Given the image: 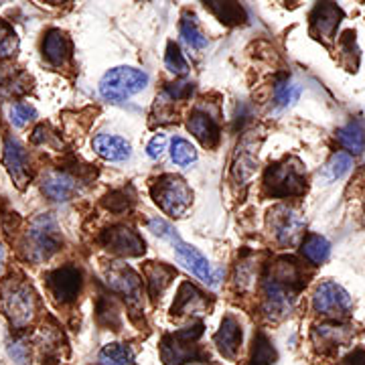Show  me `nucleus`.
<instances>
[{"label":"nucleus","instance_id":"nucleus-1","mask_svg":"<svg viewBox=\"0 0 365 365\" xmlns=\"http://www.w3.org/2000/svg\"><path fill=\"white\" fill-rule=\"evenodd\" d=\"M304 270L290 256L278 258L264 278V313L270 321H280L290 314L299 292L304 288Z\"/></svg>","mask_w":365,"mask_h":365},{"label":"nucleus","instance_id":"nucleus-2","mask_svg":"<svg viewBox=\"0 0 365 365\" xmlns=\"http://www.w3.org/2000/svg\"><path fill=\"white\" fill-rule=\"evenodd\" d=\"M63 244V235L59 230V223L51 213H41L35 220H31L23 237V256L33 264L49 260L55 256Z\"/></svg>","mask_w":365,"mask_h":365},{"label":"nucleus","instance_id":"nucleus-3","mask_svg":"<svg viewBox=\"0 0 365 365\" xmlns=\"http://www.w3.org/2000/svg\"><path fill=\"white\" fill-rule=\"evenodd\" d=\"M39 299L33 287L23 278H6L0 284V311L16 329L26 327L37 314Z\"/></svg>","mask_w":365,"mask_h":365},{"label":"nucleus","instance_id":"nucleus-4","mask_svg":"<svg viewBox=\"0 0 365 365\" xmlns=\"http://www.w3.org/2000/svg\"><path fill=\"white\" fill-rule=\"evenodd\" d=\"M266 193L280 199L300 197L307 193V175L299 158L287 157L272 163L264 173Z\"/></svg>","mask_w":365,"mask_h":365},{"label":"nucleus","instance_id":"nucleus-5","mask_svg":"<svg viewBox=\"0 0 365 365\" xmlns=\"http://www.w3.org/2000/svg\"><path fill=\"white\" fill-rule=\"evenodd\" d=\"M201 335H203V325L201 323L165 335L163 341H160L163 364L187 365L191 364V361H207L209 355L197 345V341L201 339Z\"/></svg>","mask_w":365,"mask_h":365},{"label":"nucleus","instance_id":"nucleus-6","mask_svg":"<svg viewBox=\"0 0 365 365\" xmlns=\"http://www.w3.org/2000/svg\"><path fill=\"white\" fill-rule=\"evenodd\" d=\"M150 195L158 207L170 217H182L193 203L191 187L179 175H170V173L158 177L157 181L153 182Z\"/></svg>","mask_w":365,"mask_h":365},{"label":"nucleus","instance_id":"nucleus-7","mask_svg":"<svg viewBox=\"0 0 365 365\" xmlns=\"http://www.w3.org/2000/svg\"><path fill=\"white\" fill-rule=\"evenodd\" d=\"M146 86H148V76L143 69L120 66L106 71L104 78L100 79V96L106 102L120 104L132 96L140 93Z\"/></svg>","mask_w":365,"mask_h":365},{"label":"nucleus","instance_id":"nucleus-8","mask_svg":"<svg viewBox=\"0 0 365 365\" xmlns=\"http://www.w3.org/2000/svg\"><path fill=\"white\" fill-rule=\"evenodd\" d=\"M268 230L280 246H297L304 234V215L297 207L276 205L268 211Z\"/></svg>","mask_w":365,"mask_h":365},{"label":"nucleus","instance_id":"nucleus-9","mask_svg":"<svg viewBox=\"0 0 365 365\" xmlns=\"http://www.w3.org/2000/svg\"><path fill=\"white\" fill-rule=\"evenodd\" d=\"M313 309L314 313L325 317V319L341 321L351 314L353 300L345 288L339 287L333 280H327V282H321L314 290Z\"/></svg>","mask_w":365,"mask_h":365},{"label":"nucleus","instance_id":"nucleus-10","mask_svg":"<svg viewBox=\"0 0 365 365\" xmlns=\"http://www.w3.org/2000/svg\"><path fill=\"white\" fill-rule=\"evenodd\" d=\"M345 19V13L337 2L333 0H319L314 9L309 14V31L311 37L321 41L323 45H331L335 41L337 29L341 21Z\"/></svg>","mask_w":365,"mask_h":365},{"label":"nucleus","instance_id":"nucleus-11","mask_svg":"<svg viewBox=\"0 0 365 365\" xmlns=\"http://www.w3.org/2000/svg\"><path fill=\"white\" fill-rule=\"evenodd\" d=\"M106 282L114 292L126 300L128 307H138L143 302V280L128 266L124 264L106 266Z\"/></svg>","mask_w":365,"mask_h":365},{"label":"nucleus","instance_id":"nucleus-12","mask_svg":"<svg viewBox=\"0 0 365 365\" xmlns=\"http://www.w3.org/2000/svg\"><path fill=\"white\" fill-rule=\"evenodd\" d=\"M102 244L110 252L124 256V258H138L146 250L143 237L128 225H114V227L106 230L102 234Z\"/></svg>","mask_w":365,"mask_h":365},{"label":"nucleus","instance_id":"nucleus-13","mask_svg":"<svg viewBox=\"0 0 365 365\" xmlns=\"http://www.w3.org/2000/svg\"><path fill=\"white\" fill-rule=\"evenodd\" d=\"M47 287L59 302H73L81 290V272L76 266H61L47 274Z\"/></svg>","mask_w":365,"mask_h":365},{"label":"nucleus","instance_id":"nucleus-14","mask_svg":"<svg viewBox=\"0 0 365 365\" xmlns=\"http://www.w3.org/2000/svg\"><path fill=\"white\" fill-rule=\"evenodd\" d=\"M173 248H175V254L181 260V264H185V268L195 274L203 284H207L211 288L217 287V280H215L213 270H211V264H209L207 258L199 250L189 246V244H185L182 240H179Z\"/></svg>","mask_w":365,"mask_h":365},{"label":"nucleus","instance_id":"nucleus-15","mask_svg":"<svg viewBox=\"0 0 365 365\" xmlns=\"http://www.w3.org/2000/svg\"><path fill=\"white\" fill-rule=\"evenodd\" d=\"M4 167L9 170L11 179L19 189H25V185L29 182V155H26L25 146L19 143L16 138H6L4 143Z\"/></svg>","mask_w":365,"mask_h":365},{"label":"nucleus","instance_id":"nucleus-16","mask_svg":"<svg viewBox=\"0 0 365 365\" xmlns=\"http://www.w3.org/2000/svg\"><path fill=\"white\" fill-rule=\"evenodd\" d=\"M41 191L49 197L51 201H69L79 193V182L76 177L63 170H49L43 181H41Z\"/></svg>","mask_w":365,"mask_h":365},{"label":"nucleus","instance_id":"nucleus-17","mask_svg":"<svg viewBox=\"0 0 365 365\" xmlns=\"http://www.w3.org/2000/svg\"><path fill=\"white\" fill-rule=\"evenodd\" d=\"M73 53L71 39L67 37L66 31L61 29H49L45 33L43 39V57L47 59V63L53 67H63L69 63Z\"/></svg>","mask_w":365,"mask_h":365},{"label":"nucleus","instance_id":"nucleus-18","mask_svg":"<svg viewBox=\"0 0 365 365\" xmlns=\"http://www.w3.org/2000/svg\"><path fill=\"white\" fill-rule=\"evenodd\" d=\"M256 163H258V144L252 136H244L242 143L235 148L234 167H232V175L235 181L242 185L250 181L256 170Z\"/></svg>","mask_w":365,"mask_h":365},{"label":"nucleus","instance_id":"nucleus-19","mask_svg":"<svg viewBox=\"0 0 365 365\" xmlns=\"http://www.w3.org/2000/svg\"><path fill=\"white\" fill-rule=\"evenodd\" d=\"M213 343H215V347L220 349L223 357L235 359V355L240 351V345H242V325H240V321L232 314L223 317L220 331L213 337Z\"/></svg>","mask_w":365,"mask_h":365},{"label":"nucleus","instance_id":"nucleus-20","mask_svg":"<svg viewBox=\"0 0 365 365\" xmlns=\"http://www.w3.org/2000/svg\"><path fill=\"white\" fill-rule=\"evenodd\" d=\"M187 128L189 132L195 136L199 143L203 146L213 148L215 144L220 143V126L215 122V118L207 114L205 110H193L189 114V122H187Z\"/></svg>","mask_w":365,"mask_h":365},{"label":"nucleus","instance_id":"nucleus-21","mask_svg":"<svg viewBox=\"0 0 365 365\" xmlns=\"http://www.w3.org/2000/svg\"><path fill=\"white\" fill-rule=\"evenodd\" d=\"M207 309V299L205 294L193 284L182 282L177 292V299L173 302L170 313L173 317H185V314H201Z\"/></svg>","mask_w":365,"mask_h":365},{"label":"nucleus","instance_id":"nucleus-22","mask_svg":"<svg viewBox=\"0 0 365 365\" xmlns=\"http://www.w3.org/2000/svg\"><path fill=\"white\" fill-rule=\"evenodd\" d=\"M201 2L225 26H242L248 21V13L240 0H201Z\"/></svg>","mask_w":365,"mask_h":365},{"label":"nucleus","instance_id":"nucleus-23","mask_svg":"<svg viewBox=\"0 0 365 365\" xmlns=\"http://www.w3.org/2000/svg\"><path fill=\"white\" fill-rule=\"evenodd\" d=\"M93 150L96 155L110 160V163H122L126 158H130L132 146L130 143H126L124 138L114 136V134H100L93 138Z\"/></svg>","mask_w":365,"mask_h":365},{"label":"nucleus","instance_id":"nucleus-24","mask_svg":"<svg viewBox=\"0 0 365 365\" xmlns=\"http://www.w3.org/2000/svg\"><path fill=\"white\" fill-rule=\"evenodd\" d=\"M144 276H146V284H148V294L153 299H160L163 292L170 287L173 278L177 276V270L163 262H150L146 266Z\"/></svg>","mask_w":365,"mask_h":365},{"label":"nucleus","instance_id":"nucleus-25","mask_svg":"<svg viewBox=\"0 0 365 365\" xmlns=\"http://www.w3.org/2000/svg\"><path fill=\"white\" fill-rule=\"evenodd\" d=\"M179 37L193 51H203L207 47V37H205V33L201 31V26L197 23L195 13H191V11H185L181 14V21H179Z\"/></svg>","mask_w":365,"mask_h":365},{"label":"nucleus","instance_id":"nucleus-26","mask_svg":"<svg viewBox=\"0 0 365 365\" xmlns=\"http://www.w3.org/2000/svg\"><path fill=\"white\" fill-rule=\"evenodd\" d=\"M335 136H337V140H339L341 146H343L345 150H349L351 155H361L365 150V130L359 122H349V124H345L343 128L337 130Z\"/></svg>","mask_w":365,"mask_h":365},{"label":"nucleus","instance_id":"nucleus-27","mask_svg":"<svg viewBox=\"0 0 365 365\" xmlns=\"http://www.w3.org/2000/svg\"><path fill=\"white\" fill-rule=\"evenodd\" d=\"M349 335H351V333L347 331V327L321 325L317 327V331H314V341H317V345L323 347V349H337V347L347 343Z\"/></svg>","mask_w":365,"mask_h":365},{"label":"nucleus","instance_id":"nucleus-28","mask_svg":"<svg viewBox=\"0 0 365 365\" xmlns=\"http://www.w3.org/2000/svg\"><path fill=\"white\" fill-rule=\"evenodd\" d=\"M353 167V158L349 153H335L327 160V165L321 170V179L325 182H335L343 179Z\"/></svg>","mask_w":365,"mask_h":365},{"label":"nucleus","instance_id":"nucleus-29","mask_svg":"<svg viewBox=\"0 0 365 365\" xmlns=\"http://www.w3.org/2000/svg\"><path fill=\"white\" fill-rule=\"evenodd\" d=\"M300 252H302V256L311 262V264L319 266V264H323L329 258L331 246H329V242H327L323 235L311 234L304 237V242L300 246Z\"/></svg>","mask_w":365,"mask_h":365},{"label":"nucleus","instance_id":"nucleus-30","mask_svg":"<svg viewBox=\"0 0 365 365\" xmlns=\"http://www.w3.org/2000/svg\"><path fill=\"white\" fill-rule=\"evenodd\" d=\"M300 86L294 83L290 78H280L274 83V104L278 108H290L294 102H299L300 98Z\"/></svg>","mask_w":365,"mask_h":365},{"label":"nucleus","instance_id":"nucleus-31","mask_svg":"<svg viewBox=\"0 0 365 365\" xmlns=\"http://www.w3.org/2000/svg\"><path fill=\"white\" fill-rule=\"evenodd\" d=\"M102 365H136L134 351L124 343H110L100 351Z\"/></svg>","mask_w":365,"mask_h":365},{"label":"nucleus","instance_id":"nucleus-32","mask_svg":"<svg viewBox=\"0 0 365 365\" xmlns=\"http://www.w3.org/2000/svg\"><path fill=\"white\" fill-rule=\"evenodd\" d=\"M276 361V351H274L270 339L258 333L254 337V349H252V365H274Z\"/></svg>","mask_w":365,"mask_h":365},{"label":"nucleus","instance_id":"nucleus-33","mask_svg":"<svg viewBox=\"0 0 365 365\" xmlns=\"http://www.w3.org/2000/svg\"><path fill=\"white\" fill-rule=\"evenodd\" d=\"M170 158L179 167H189V165H193L197 160L195 146L189 140H185V138H175L170 143Z\"/></svg>","mask_w":365,"mask_h":365},{"label":"nucleus","instance_id":"nucleus-34","mask_svg":"<svg viewBox=\"0 0 365 365\" xmlns=\"http://www.w3.org/2000/svg\"><path fill=\"white\" fill-rule=\"evenodd\" d=\"M165 66H167V69H169L173 76H177V78H182V76L189 73V63H187V59H185V55L181 53V49H179V45L173 43V41H169V45H167Z\"/></svg>","mask_w":365,"mask_h":365},{"label":"nucleus","instance_id":"nucleus-35","mask_svg":"<svg viewBox=\"0 0 365 365\" xmlns=\"http://www.w3.org/2000/svg\"><path fill=\"white\" fill-rule=\"evenodd\" d=\"M339 53L341 61L345 63V59H349L347 67H349V71H355L357 66H359V49H357V43H355V31L343 33V37L339 39Z\"/></svg>","mask_w":365,"mask_h":365},{"label":"nucleus","instance_id":"nucleus-36","mask_svg":"<svg viewBox=\"0 0 365 365\" xmlns=\"http://www.w3.org/2000/svg\"><path fill=\"white\" fill-rule=\"evenodd\" d=\"M19 51V37L14 33L13 25L0 19V61L11 59Z\"/></svg>","mask_w":365,"mask_h":365},{"label":"nucleus","instance_id":"nucleus-37","mask_svg":"<svg viewBox=\"0 0 365 365\" xmlns=\"http://www.w3.org/2000/svg\"><path fill=\"white\" fill-rule=\"evenodd\" d=\"M37 118V110L31 104L25 102H19L11 108V122H13L16 128H25L29 122H33Z\"/></svg>","mask_w":365,"mask_h":365},{"label":"nucleus","instance_id":"nucleus-38","mask_svg":"<svg viewBox=\"0 0 365 365\" xmlns=\"http://www.w3.org/2000/svg\"><path fill=\"white\" fill-rule=\"evenodd\" d=\"M148 232H153L157 237L165 240V242H169V244H173V246L181 240L179 234L173 230V225H170V223H167L165 220H158V217H153V220L148 222Z\"/></svg>","mask_w":365,"mask_h":365},{"label":"nucleus","instance_id":"nucleus-39","mask_svg":"<svg viewBox=\"0 0 365 365\" xmlns=\"http://www.w3.org/2000/svg\"><path fill=\"white\" fill-rule=\"evenodd\" d=\"M132 199L126 193V189H118V191H112L110 195H106L104 199V205L110 211H114V213H122V211H126V209L130 207Z\"/></svg>","mask_w":365,"mask_h":365},{"label":"nucleus","instance_id":"nucleus-40","mask_svg":"<svg viewBox=\"0 0 365 365\" xmlns=\"http://www.w3.org/2000/svg\"><path fill=\"white\" fill-rule=\"evenodd\" d=\"M191 93H193V83L191 81H173V83H167V88H165V96L169 98L170 102L187 100Z\"/></svg>","mask_w":365,"mask_h":365},{"label":"nucleus","instance_id":"nucleus-41","mask_svg":"<svg viewBox=\"0 0 365 365\" xmlns=\"http://www.w3.org/2000/svg\"><path fill=\"white\" fill-rule=\"evenodd\" d=\"M9 355L13 357V361L16 365H29V351H26L25 343L13 341V343L9 345Z\"/></svg>","mask_w":365,"mask_h":365},{"label":"nucleus","instance_id":"nucleus-42","mask_svg":"<svg viewBox=\"0 0 365 365\" xmlns=\"http://www.w3.org/2000/svg\"><path fill=\"white\" fill-rule=\"evenodd\" d=\"M165 146H167V136H165V134H157V136L148 143V146H146V155L153 158V160H157V158L163 157Z\"/></svg>","mask_w":365,"mask_h":365},{"label":"nucleus","instance_id":"nucleus-43","mask_svg":"<svg viewBox=\"0 0 365 365\" xmlns=\"http://www.w3.org/2000/svg\"><path fill=\"white\" fill-rule=\"evenodd\" d=\"M349 365H365V351L353 353L351 359H349Z\"/></svg>","mask_w":365,"mask_h":365},{"label":"nucleus","instance_id":"nucleus-44","mask_svg":"<svg viewBox=\"0 0 365 365\" xmlns=\"http://www.w3.org/2000/svg\"><path fill=\"white\" fill-rule=\"evenodd\" d=\"M45 2H49L53 6H61V4H67L69 0H45Z\"/></svg>","mask_w":365,"mask_h":365},{"label":"nucleus","instance_id":"nucleus-45","mask_svg":"<svg viewBox=\"0 0 365 365\" xmlns=\"http://www.w3.org/2000/svg\"><path fill=\"white\" fill-rule=\"evenodd\" d=\"M2 268H4V248L0 246V274H2Z\"/></svg>","mask_w":365,"mask_h":365},{"label":"nucleus","instance_id":"nucleus-46","mask_svg":"<svg viewBox=\"0 0 365 365\" xmlns=\"http://www.w3.org/2000/svg\"><path fill=\"white\" fill-rule=\"evenodd\" d=\"M0 2H9V0H0Z\"/></svg>","mask_w":365,"mask_h":365},{"label":"nucleus","instance_id":"nucleus-47","mask_svg":"<svg viewBox=\"0 0 365 365\" xmlns=\"http://www.w3.org/2000/svg\"><path fill=\"white\" fill-rule=\"evenodd\" d=\"M364 209H365V199H364Z\"/></svg>","mask_w":365,"mask_h":365}]
</instances>
